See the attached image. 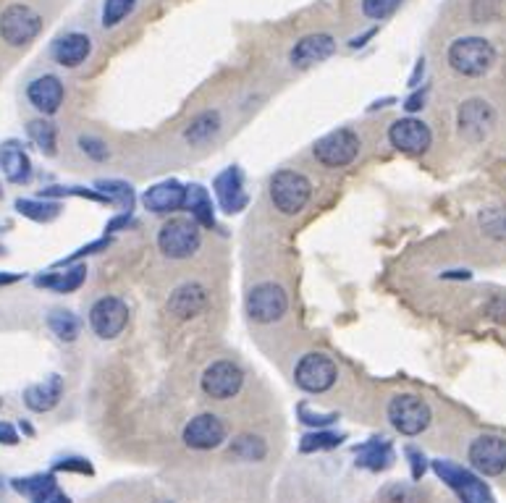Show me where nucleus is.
Masks as SVG:
<instances>
[{
	"label": "nucleus",
	"mask_w": 506,
	"mask_h": 503,
	"mask_svg": "<svg viewBox=\"0 0 506 503\" xmlns=\"http://www.w3.org/2000/svg\"><path fill=\"white\" fill-rule=\"evenodd\" d=\"M446 61L460 76L481 79L496 66V47L485 37H460L446 50Z\"/></svg>",
	"instance_id": "f257e3e1"
},
{
	"label": "nucleus",
	"mask_w": 506,
	"mask_h": 503,
	"mask_svg": "<svg viewBox=\"0 0 506 503\" xmlns=\"http://www.w3.org/2000/svg\"><path fill=\"white\" fill-rule=\"evenodd\" d=\"M268 194H271V202L278 212L292 218V215H300L307 202L313 200V182L300 171L286 168V171H278L271 176Z\"/></svg>",
	"instance_id": "f03ea898"
},
{
	"label": "nucleus",
	"mask_w": 506,
	"mask_h": 503,
	"mask_svg": "<svg viewBox=\"0 0 506 503\" xmlns=\"http://www.w3.org/2000/svg\"><path fill=\"white\" fill-rule=\"evenodd\" d=\"M203 247V226L194 218H168L158 231V250L168 260H189Z\"/></svg>",
	"instance_id": "7ed1b4c3"
},
{
	"label": "nucleus",
	"mask_w": 506,
	"mask_h": 503,
	"mask_svg": "<svg viewBox=\"0 0 506 503\" xmlns=\"http://www.w3.org/2000/svg\"><path fill=\"white\" fill-rule=\"evenodd\" d=\"M386 417H389L393 430L407 435V438L422 435L433 422L431 404L422 396H417V393H396L389 401Z\"/></svg>",
	"instance_id": "20e7f679"
},
{
	"label": "nucleus",
	"mask_w": 506,
	"mask_h": 503,
	"mask_svg": "<svg viewBox=\"0 0 506 503\" xmlns=\"http://www.w3.org/2000/svg\"><path fill=\"white\" fill-rule=\"evenodd\" d=\"M433 472L460 496L461 503H496L491 488L472 469H464V467L449 461V459H436Z\"/></svg>",
	"instance_id": "39448f33"
},
{
	"label": "nucleus",
	"mask_w": 506,
	"mask_h": 503,
	"mask_svg": "<svg viewBox=\"0 0 506 503\" xmlns=\"http://www.w3.org/2000/svg\"><path fill=\"white\" fill-rule=\"evenodd\" d=\"M247 315L250 321L257 325H273V322L283 321L289 312V297L283 291V286H278L276 281H263L250 289L247 294Z\"/></svg>",
	"instance_id": "423d86ee"
},
{
	"label": "nucleus",
	"mask_w": 506,
	"mask_h": 503,
	"mask_svg": "<svg viewBox=\"0 0 506 503\" xmlns=\"http://www.w3.org/2000/svg\"><path fill=\"white\" fill-rule=\"evenodd\" d=\"M43 29V19L35 8L14 3L0 14V37L11 47L29 45Z\"/></svg>",
	"instance_id": "0eeeda50"
},
{
	"label": "nucleus",
	"mask_w": 506,
	"mask_h": 503,
	"mask_svg": "<svg viewBox=\"0 0 506 503\" xmlns=\"http://www.w3.org/2000/svg\"><path fill=\"white\" fill-rule=\"evenodd\" d=\"M336 378H339V367L321 351L304 354L294 367V383L304 393H325L336 386Z\"/></svg>",
	"instance_id": "6e6552de"
},
{
	"label": "nucleus",
	"mask_w": 506,
	"mask_h": 503,
	"mask_svg": "<svg viewBox=\"0 0 506 503\" xmlns=\"http://www.w3.org/2000/svg\"><path fill=\"white\" fill-rule=\"evenodd\" d=\"M360 147H362V142L352 129H336L315 142L313 155L325 168H346L357 161Z\"/></svg>",
	"instance_id": "1a4fd4ad"
},
{
	"label": "nucleus",
	"mask_w": 506,
	"mask_h": 503,
	"mask_svg": "<svg viewBox=\"0 0 506 503\" xmlns=\"http://www.w3.org/2000/svg\"><path fill=\"white\" fill-rule=\"evenodd\" d=\"M467 461L481 478H499L506 472V438L501 435H478L470 449Z\"/></svg>",
	"instance_id": "9d476101"
},
{
	"label": "nucleus",
	"mask_w": 506,
	"mask_h": 503,
	"mask_svg": "<svg viewBox=\"0 0 506 503\" xmlns=\"http://www.w3.org/2000/svg\"><path fill=\"white\" fill-rule=\"evenodd\" d=\"M200 386L215 401H229L244 386V370L231 360H215L205 367Z\"/></svg>",
	"instance_id": "9b49d317"
},
{
	"label": "nucleus",
	"mask_w": 506,
	"mask_h": 503,
	"mask_svg": "<svg viewBox=\"0 0 506 503\" xmlns=\"http://www.w3.org/2000/svg\"><path fill=\"white\" fill-rule=\"evenodd\" d=\"M129 325V304L121 297H100L90 307V328L97 339L111 341Z\"/></svg>",
	"instance_id": "f8f14e48"
},
{
	"label": "nucleus",
	"mask_w": 506,
	"mask_h": 503,
	"mask_svg": "<svg viewBox=\"0 0 506 503\" xmlns=\"http://www.w3.org/2000/svg\"><path fill=\"white\" fill-rule=\"evenodd\" d=\"M389 142L393 150L404 155H425L433 147V132L425 121L407 115V118H396L389 126Z\"/></svg>",
	"instance_id": "ddd939ff"
},
{
	"label": "nucleus",
	"mask_w": 506,
	"mask_h": 503,
	"mask_svg": "<svg viewBox=\"0 0 506 503\" xmlns=\"http://www.w3.org/2000/svg\"><path fill=\"white\" fill-rule=\"evenodd\" d=\"M229 435V428L226 422L218 417V414H197L192 417L184 425V433H182V440H184L186 449H194V451H213L218 446H223Z\"/></svg>",
	"instance_id": "4468645a"
},
{
	"label": "nucleus",
	"mask_w": 506,
	"mask_h": 503,
	"mask_svg": "<svg viewBox=\"0 0 506 503\" xmlns=\"http://www.w3.org/2000/svg\"><path fill=\"white\" fill-rule=\"evenodd\" d=\"M457 126L467 142H483L496 126V111L491 108V103H485L481 97L464 100L457 111Z\"/></svg>",
	"instance_id": "2eb2a0df"
},
{
	"label": "nucleus",
	"mask_w": 506,
	"mask_h": 503,
	"mask_svg": "<svg viewBox=\"0 0 506 503\" xmlns=\"http://www.w3.org/2000/svg\"><path fill=\"white\" fill-rule=\"evenodd\" d=\"M213 194L218 200V207L226 215H236L244 207L250 205V194L244 189V173L239 165H229L223 168L215 179H213Z\"/></svg>",
	"instance_id": "dca6fc26"
},
{
	"label": "nucleus",
	"mask_w": 506,
	"mask_h": 503,
	"mask_svg": "<svg viewBox=\"0 0 506 503\" xmlns=\"http://www.w3.org/2000/svg\"><path fill=\"white\" fill-rule=\"evenodd\" d=\"M186 202V186L176 179H165V182L153 183L144 194H142V205L144 210L155 212V215H171L176 210H184Z\"/></svg>",
	"instance_id": "f3484780"
},
{
	"label": "nucleus",
	"mask_w": 506,
	"mask_h": 503,
	"mask_svg": "<svg viewBox=\"0 0 506 503\" xmlns=\"http://www.w3.org/2000/svg\"><path fill=\"white\" fill-rule=\"evenodd\" d=\"M333 53H336V40L325 32H315V35L302 37L300 43L292 47L289 61L297 69H310V66H318L322 61H328Z\"/></svg>",
	"instance_id": "a211bd4d"
},
{
	"label": "nucleus",
	"mask_w": 506,
	"mask_h": 503,
	"mask_svg": "<svg viewBox=\"0 0 506 503\" xmlns=\"http://www.w3.org/2000/svg\"><path fill=\"white\" fill-rule=\"evenodd\" d=\"M207 307V289L203 283H182L171 291L168 297V312L176 318V321H192L197 318L200 312H205Z\"/></svg>",
	"instance_id": "6ab92c4d"
},
{
	"label": "nucleus",
	"mask_w": 506,
	"mask_h": 503,
	"mask_svg": "<svg viewBox=\"0 0 506 503\" xmlns=\"http://www.w3.org/2000/svg\"><path fill=\"white\" fill-rule=\"evenodd\" d=\"M26 97H29L32 108H37L43 115H53L61 111L66 90H64V82L58 76L45 74V76H37L35 82H29Z\"/></svg>",
	"instance_id": "aec40b11"
},
{
	"label": "nucleus",
	"mask_w": 506,
	"mask_h": 503,
	"mask_svg": "<svg viewBox=\"0 0 506 503\" xmlns=\"http://www.w3.org/2000/svg\"><path fill=\"white\" fill-rule=\"evenodd\" d=\"M11 488L22 493L24 498L32 503H71V498L58 488L53 475H29V478H16L11 480Z\"/></svg>",
	"instance_id": "412c9836"
},
{
	"label": "nucleus",
	"mask_w": 506,
	"mask_h": 503,
	"mask_svg": "<svg viewBox=\"0 0 506 503\" xmlns=\"http://www.w3.org/2000/svg\"><path fill=\"white\" fill-rule=\"evenodd\" d=\"M90 53H93V40H90L87 35H82V32H69V35H64V37L53 45V58H55V64L64 66V69H76V66H82V64L90 58Z\"/></svg>",
	"instance_id": "4be33fe9"
},
{
	"label": "nucleus",
	"mask_w": 506,
	"mask_h": 503,
	"mask_svg": "<svg viewBox=\"0 0 506 503\" xmlns=\"http://www.w3.org/2000/svg\"><path fill=\"white\" fill-rule=\"evenodd\" d=\"M354 454H357V467L370 469V472H386L396 461L392 440L386 438H370L362 446L354 449Z\"/></svg>",
	"instance_id": "5701e85b"
},
{
	"label": "nucleus",
	"mask_w": 506,
	"mask_h": 503,
	"mask_svg": "<svg viewBox=\"0 0 506 503\" xmlns=\"http://www.w3.org/2000/svg\"><path fill=\"white\" fill-rule=\"evenodd\" d=\"M0 173L5 176L8 183H29L32 179V161L24 153L19 142H5L0 147Z\"/></svg>",
	"instance_id": "b1692460"
},
{
	"label": "nucleus",
	"mask_w": 506,
	"mask_h": 503,
	"mask_svg": "<svg viewBox=\"0 0 506 503\" xmlns=\"http://www.w3.org/2000/svg\"><path fill=\"white\" fill-rule=\"evenodd\" d=\"M64 396V378L61 375H50L43 383H35L24 390V404L37 414L50 412Z\"/></svg>",
	"instance_id": "393cba45"
},
{
	"label": "nucleus",
	"mask_w": 506,
	"mask_h": 503,
	"mask_svg": "<svg viewBox=\"0 0 506 503\" xmlns=\"http://www.w3.org/2000/svg\"><path fill=\"white\" fill-rule=\"evenodd\" d=\"M66 271L64 273H55V271H50L45 275H35V286H40V289H53V291H58V294H71V291H76V289H82L84 286V281H87V265H64Z\"/></svg>",
	"instance_id": "a878e982"
},
{
	"label": "nucleus",
	"mask_w": 506,
	"mask_h": 503,
	"mask_svg": "<svg viewBox=\"0 0 506 503\" xmlns=\"http://www.w3.org/2000/svg\"><path fill=\"white\" fill-rule=\"evenodd\" d=\"M218 134H221V113L218 111H203L186 123L184 142L192 147H203Z\"/></svg>",
	"instance_id": "bb28decb"
},
{
	"label": "nucleus",
	"mask_w": 506,
	"mask_h": 503,
	"mask_svg": "<svg viewBox=\"0 0 506 503\" xmlns=\"http://www.w3.org/2000/svg\"><path fill=\"white\" fill-rule=\"evenodd\" d=\"M184 210H189V215L205 229H215V207H213V197L207 194L205 186L192 183L186 186V202Z\"/></svg>",
	"instance_id": "cd10ccee"
},
{
	"label": "nucleus",
	"mask_w": 506,
	"mask_h": 503,
	"mask_svg": "<svg viewBox=\"0 0 506 503\" xmlns=\"http://www.w3.org/2000/svg\"><path fill=\"white\" fill-rule=\"evenodd\" d=\"M94 189L108 200V205L118 207V212H132L134 210L137 197H134L132 183L121 182V179H100V182H94Z\"/></svg>",
	"instance_id": "c85d7f7f"
},
{
	"label": "nucleus",
	"mask_w": 506,
	"mask_h": 503,
	"mask_svg": "<svg viewBox=\"0 0 506 503\" xmlns=\"http://www.w3.org/2000/svg\"><path fill=\"white\" fill-rule=\"evenodd\" d=\"M229 451L236 459H242V461H263V459L268 457V443H265L260 435L244 433L236 435V438L231 440Z\"/></svg>",
	"instance_id": "c756f323"
},
{
	"label": "nucleus",
	"mask_w": 506,
	"mask_h": 503,
	"mask_svg": "<svg viewBox=\"0 0 506 503\" xmlns=\"http://www.w3.org/2000/svg\"><path fill=\"white\" fill-rule=\"evenodd\" d=\"M26 134L35 142V147H37L40 153H45L47 158L58 153V132H55V126H53L50 121H45V118L29 121Z\"/></svg>",
	"instance_id": "7c9ffc66"
},
{
	"label": "nucleus",
	"mask_w": 506,
	"mask_h": 503,
	"mask_svg": "<svg viewBox=\"0 0 506 503\" xmlns=\"http://www.w3.org/2000/svg\"><path fill=\"white\" fill-rule=\"evenodd\" d=\"M47 328L61 339V341H76L79 339V330H82V322L74 312H66V310H55L47 315Z\"/></svg>",
	"instance_id": "2f4dec72"
},
{
	"label": "nucleus",
	"mask_w": 506,
	"mask_h": 503,
	"mask_svg": "<svg viewBox=\"0 0 506 503\" xmlns=\"http://www.w3.org/2000/svg\"><path fill=\"white\" fill-rule=\"evenodd\" d=\"M16 210H19V215L29 218V221H37V223H50L61 215V205L45 202L43 197L40 200H16Z\"/></svg>",
	"instance_id": "473e14b6"
},
{
	"label": "nucleus",
	"mask_w": 506,
	"mask_h": 503,
	"mask_svg": "<svg viewBox=\"0 0 506 503\" xmlns=\"http://www.w3.org/2000/svg\"><path fill=\"white\" fill-rule=\"evenodd\" d=\"M346 435L331 433V430H313V433L302 435L300 451L302 454H318V451H331L339 449Z\"/></svg>",
	"instance_id": "72a5a7b5"
},
{
	"label": "nucleus",
	"mask_w": 506,
	"mask_h": 503,
	"mask_svg": "<svg viewBox=\"0 0 506 503\" xmlns=\"http://www.w3.org/2000/svg\"><path fill=\"white\" fill-rule=\"evenodd\" d=\"M478 223L485 236L496 242H506V207H488L478 215Z\"/></svg>",
	"instance_id": "f704fd0d"
},
{
	"label": "nucleus",
	"mask_w": 506,
	"mask_h": 503,
	"mask_svg": "<svg viewBox=\"0 0 506 503\" xmlns=\"http://www.w3.org/2000/svg\"><path fill=\"white\" fill-rule=\"evenodd\" d=\"M137 8V0H105L103 3V26L114 29Z\"/></svg>",
	"instance_id": "c9c22d12"
},
{
	"label": "nucleus",
	"mask_w": 506,
	"mask_h": 503,
	"mask_svg": "<svg viewBox=\"0 0 506 503\" xmlns=\"http://www.w3.org/2000/svg\"><path fill=\"white\" fill-rule=\"evenodd\" d=\"M297 417H300L302 425L313 428V430H325L331 428L333 422H339V414L336 412H313L310 404H300L297 407Z\"/></svg>",
	"instance_id": "e433bc0d"
},
{
	"label": "nucleus",
	"mask_w": 506,
	"mask_h": 503,
	"mask_svg": "<svg viewBox=\"0 0 506 503\" xmlns=\"http://www.w3.org/2000/svg\"><path fill=\"white\" fill-rule=\"evenodd\" d=\"M399 5H402V0H362V14L372 22H383Z\"/></svg>",
	"instance_id": "4c0bfd02"
},
{
	"label": "nucleus",
	"mask_w": 506,
	"mask_h": 503,
	"mask_svg": "<svg viewBox=\"0 0 506 503\" xmlns=\"http://www.w3.org/2000/svg\"><path fill=\"white\" fill-rule=\"evenodd\" d=\"M79 150L94 163L108 161V155H111V153H108V144L97 137H79Z\"/></svg>",
	"instance_id": "58836bf2"
},
{
	"label": "nucleus",
	"mask_w": 506,
	"mask_h": 503,
	"mask_svg": "<svg viewBox=\"0 0 506 503\" xmlns=\"http://www.w3.org/2000/svg\"><path fill=\"white\" fill-rule=\"evenodd\" d=\"M53 469L55 472H79V475H93V464L87 461V459L82 457H66V459H58L55 464H53Z\"/></svg>",
	"instance_id": "ea45409f"
},
{
	"label": "nucleus",
	"mask_w": 506,
	"mask_h": 503,
	"mask_svg": "<svg viewBox=\"0 0 506 503\" xmlns=\"http://www.w3.org/2000/svg\"><path fill=\"white\" fill-rule=\"evenodd\" d=\"M111 247V239H97V242H93V244H87V247H82V250H76L71 257H66V260H61L55 268H64V265H74L76 260H82V257H90V254H97V252L108 250Z\"/></svg>",
	"instance_id": "a19ab883"
},
{
	"label": "nucleus",
	"mask_w": 506,
	"mask_h": 503,
	"mask_svg": "<svg viewBox=\"0 0 506 503\" xmlns=\"http://www.w3.org/2000/svg\"><path fill=\"white\" fill-rule=\"evenodd\" d=\"M404 454H407L410 467H412V480H422V475L428 472V459H425V454L420 449H414V446H407Z\"/></svg>",
	"instance_id": "79ce46f5"
},
{
	"label": "nucleus",
	"mask_w": 506,
	"mask_h": 503,
	"mask_svg": "<svg viewBox=\"0 0 506 503\" xmlns=\"http://www.w3.org/2000/svg\"><path fill=\"white\" fill-rule=\"evenodd\" d=\"M425 97H428V87H425V90H414L412 94L404 100V111H407V113L422 111V108H425Z\"/></svg>",
	"instance_id": "37998d69"
},
{
	"label": "nucleus",
	"mask_w": 506,
	"mask_h": 503,
	"mask_svg": "<svg viewBox=\"0 0 506 503\" xmlns=\"http://www.w3.org/2000/svg\"><path fill=\"white\" fill-rule=\"evenodd\" d=\"M132 226V212H118L115 218H111L108 221V226H105V231L108 233H115V231H124Z\"/></svg>",
	"instance_id": "c03bdc74"
},
{
	"label": "nucleus",
	"mask_w": 506,
	"mask_h": 503,
	"mask_svg": "<svg viewBox=\"0 0 506 503\" xmlns=\"http://www.w3.org/2000/svg\"><path fill=\"white\" fill-rule=\"evenodd\" d=\"M16 443H19V435L14 430V425L0 422V446H16Z\"/></svg>",
	"instance_id": "a18cd8bd"
},
{
	"label": "nucleus",
	"mask_w": 506,
	"mask_h": 503,
	"mask_svg": "<svg viewBox=\"0 0 506 503\" xmlns=\"http://www.w3.org/2000/svg\"><path fill=\"white\" fill-rule=\"evenodd\" d=\"M425 74V58H420L417 61V69H414L412 79H410V87H417V82H420V76Z\"/></svg>",
	"instance_id": "49530a36"
},
{
	"label": "nucleus",
	"mask_w": 506,
	"mask_h": 503,
	"mask_svg": "<svg viewBox=\"0 0 506 503\" xmlns=\"http://www.w3.org/2000/svg\"><path fill=\"white\" fill-rule=\"evenodd\" d=\"M441 278H457V281H467V278H472L470 271H449V273H443Z\"/></svg>",
	"instance_id": "de8ad7c7"
},
{
	"label": "nucleus",
	"mask_w": 506,
	"mask_h": 503,
	"mask_svg": "<svg viewBox=\"0 0 506 503\" xmlns=\"http://www.w3.org/2000/svg\"><path fill=\"white\" fill-rule=\"evenodd\" d=\"M372 35H375V29H370V32H365L362 37H354V40H352L349 45H352V47H362V45H365V40H368V37H372Z\"/></svg>",
	"instance_id": "09e8293b"
},
{
	"label": "nucleus",
	"mask_w": 506,
	"mask_h": 503,
	"mask_svg": "<svg viewBox=\"0 0 506 503\" xmlns=\"http://www.w3.org/2000/svg\"><path fill=\"white\" fill-rule=\"evenodd\" d=\"M19 278H22V275H3V273H0V286H3V283H14V281H19Z\"/></svg>",
	"instance_id": "8fccbe9b"
},
{
	"label": "nucleus",
	"mask_w": 506,
	"mask_h": 503,
	"mask_svg": "<svg viewBox=\"0 0 506 503\" xmlns=\"http://www.w3.org/2000/svg\"><path fill=\"white\" fill-rule=\"evenodd\" d=\"M3 485H5V482H3V478H0V493H3Z\"/></svg>",
	"instance_id": "3c124183"
},
{
	"label": "nucleus",
	"mask_w": 506,
	"mask_h": 503,
	"mask_svg": "<svg viewBox=\"0 0 506 503\" xmlns=\"http://www.w3.org/2000/svg\"><path fill=\"white\" fill-rule=\"evenodd\" d=\"M0 404H3V401H0Z\"/></svg>",
	"instance_id": "603ef678"
}]
</instances>
